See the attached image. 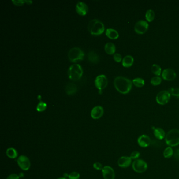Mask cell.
Here are the masks:
<instances>
[{"label":"cell","mask_w":179,"mask_h":179,"mask_svg":"<svg viewBox=\"0 0 179 179\" xmlns=\"http://www.w3.org/2000/svg\"><path fill=\"white\" fill-rule=\"evenodd\" d=\"M114 59L116 62L119 63L122 61V56L120 54H114Z\"/></svg>","instance_id":"obj_35"},{"label":"cell","mask_w":179,"mask_h":179,"mask_svg":"<svg viewBox=\"0 0 179 179\" xmlns=\"http://www.w3.org/2000/svg\"><path fill=\"white\" fill-rule=\"evenodd\" d=\"M14 4L16 5V6H22L23 4H24V3H26L28 4H30L32 3V1H12Z\"/></svg>","instance_id":"obj_32"},{"label":"cell","mask_w":179,"mask_h":179,"mask_svg":"<svg viewBox=\"0 0 179 179\" xmlns=\"http://www.w3.org/2000/svg\"><path fill=\"white\" fill-rule=\"evenodd\" d=\"M169 92L172 96L179 97V88H171L169 89Z\"/></svg>","instance_id":"obj_31"},{"label":"cell","mask_w":179,"mask_h":179,"mask_svg":"<svg viewBox=\"0 0 179 179\" xmlns=\"http://www.w3.org/2000/svg\"><path fill=\"white\" fill-rule=\"evenodd\" d=\"M155 12L152 9H148L147 11L146 12V19L147 21L149 22H151L155 19Z\"/></svg>","instance_id":"obj_25"},{"label":"cell","mask_w":179,"mask_h":179,"mask_svg":"<svg viewBox=\"0 0 179 179\" xmlns=\"http://www.w3.org/2000/svg\"><path fill=\"white\" fill-rule=\"evenodd\" d=\"M17 164L23 170L28 171L31 166L30 160L25 155H21L17 159Z\"/></svg>","instance_id":"obj_10"},{"label":"cell","mask_w":179,"mask_h":179,"mask_svg":"<svg viewBox=\"0 0 179 179\" xmlns=\"http://www.w3.org/2000/svg\"><path fill=\"white\" fill-rule=\"evenodd\" d=\"M106 35L109 39H116L119 37V34L116 30L113 28H108L106 31Z\"/></svg>","instance_id":"obj_21"},{"label":"cell","mask_w":179,"mask_h":179,"mask_svg":"<svg viewBox=\"0 0 179 179\" xmlns=\"http://www.w3.org/2000/svg\"><path fill=\"white\" fill-rule=\"evenodd\" d=\"M114 84L117 91L122 94L129 93L132 86V82L131 80L121 76L117 77L114 79Z\"/></svg>","instance_id":"obj_1"},{"label":"cell","mask_w":179,"mask_h":179,"mask_svg":"<svg viewBox=\"0 0 179 179\" xmlns=\"http://www.w3.org/2000/svg\"><path fill=\"white\" fill-rule=\"evenodd\" d=\"M132 167L136 172L142 173L147 170L148 164L145 161L142 159H137L133 161Z\"/></svg>","instance_id":"obj_6"},{"label":"cell","mask_w":179,"mask_h":179,"mask_svg":"<svg viewBox=\"0 0 179 179\" xmlns=\"http://www.w3.org/2000/svg\"><path fill=\"white\" fill-rule=\"evenodd\" d=\"M139 146L145 148L148 147L151 144V140L148 135H142L139 136L137 140Z\"/></svg>","instance_id":"obj_12"},{"label":"cell","mask_w":179,"mask_h":179,"mask_svg":"<svg viewBox=\"0 0 179 179\" xmlns=\"http://www.w3.org/2000/svg\"><path fill=\"white\" fill-rule=\"evenodd\" d=\"M96 87L99 90V93H102V91L105 88L108 84V80L104 75H100L97 76L95 80Z\"/></svg>","instance_id":"obj_8"},{"label":"cell","mask_w":179,"mask_h":179,"mask_svg":"<svg viewBox=\"0 0 179 179\" xmlns=\"http://www.w3.org/2000/svg\"><path fill=\"white\" fill-rule=\"evenodd\" d=\"M140 156V152L139 151H135L132 152L131 153L130 157L131 158L132 160H137V159H138Z\"/></svg>","instance_id":"obj_33"},{"label":"cell","mask_w":179,"mask_h":179,"mask_svg":"<svg viewBox=\"0 0 179 179\" xmlns=\"http://www.w3.org/2000/svg\"><path fill=\"white\" fill-rule=\"evenodd\" d=\"M80 177V174L77 172H73L69 174V179H79Z\"/></svg>","instance_id":"obj_34"},{"label":"cell","mask_w":179,"mask_h":179,"mask_svg":"<svg viewBox=\"0 0 179 179\" xmlns=\"http://www.w3.org/2000/svg\"><path fill=\"white\" fill-rule=\"evenodd\" d=\"M88 30L91 35L98 36L103 33L105 26L101 21L97 19H94L89 21L88 24Z\"/></svg>","instance_id":"obj_2"},{"label":"cell","mask_w":179,"mask_h":179,"mask_svg":"<svg viewBox=\"0 0 179 179\" xmlns=\"http://www.w3.org/2000/svg\"><path fill=\"white\" fill-rule=\"evenodd\" d=\"M162 79L159 76H155L152 78L151 80V84L153 86H158L161 83Z\"/></svg>","instance_id":"obj_28"},{"label":"cell","mask_w":179,"mask_h":179,"mask_svg":"<svg viewBox=\"0 0 179 179\" xmlns=\"http://www.w3.org/2000/svg\"><path fill=\"white\" fill-rule=\"evenodd\" d=\"M165 141L166 144L170 147L179 145V130L173 129L168 131L165 137Z\"/></svg>","instance_id":"obj_3"},{"label":"cell","mask_w":179,"mask_h":179,"mask_svg":"<svg viewBox=\"0 0 179 179\" xmlns=\"http://www.w3.org/2000/svg\"><path fill=\"white\" fill-rule=\"evenodd\" d=\"M103 114V108L100 106L95 107L91 111V116L94 119H98L101 118Z\"/></svg>","instance_id":"obj_15"},{"label":"cell","mask_w":179,"mask_h":179,"mask_svg":"<svg viewBox=\"0 0 179 179\" xmlns=\"http://www.w3.org/2000/svg\"><path fill=\"white\" fill-rule=\"evenodd\" d=\"M93 166L97 170H102L103 169V165L99 162L95 163L94 165H93Z\"/></svg>","instance_id":"obj_36"},{"label":"cell","mask_w":179,"mask_h":179,"mask_svg":"<svg viewBox=\"0 0 179 179\" xmlns=\"http://www.w3.org/2000/svg\"><path fill=\"white\" fill-rule=\"evenodd\" d=\"M20 177L19 175H17L16 174H12L9 175L6 179H19Z\"/></svg>","instance_id":"obj_38"},{"label":"cell","mask_w":179,"mask_h":179,"mask_svg":"<svg viewBox=\"0 0 179 179\" xmlns=\"http://www.w3.org/2000/svg\"><path fill=\"white\" fill-rule=\"evenodd\" d=\"M131 163H132V159L130 157L122 156L118 159V166L121 168H128L131 165Z\"/></svg>","instance_id":"obj_14"},{"label":"cell","mask_w":179,"mask_h":179,"mask_svg":"<svg viewBox=\"0 0 179 179\" xmlns=\"http://www.w3.org/2000/svg\"><path fill=\"white\" fill-rule=\"evenodd\" d=\"M171 97L170 92L168 91H161L156 96V102L161 105H164L168 103Z\"/></svg>","instance_id":"obj_7"},{"label":"cell","mask_w":179,"mask_h":179,"mask_svg":"<svg viewBox=\"0 0 179 179\" xmlns=\"http://www.w3.org/2000/svg\"><path fill=\"white\" fill-rule=\"evenodd\" d=\"M149 28L148 23L144 20L138 21L135 25V31L138 34H144L147 31Z\"/></svg>","instance_id":"obj_9"},{"label":"cell","mask_w":179,"mask_h":179,"mask_svg":"<svg viewBox=\"0 0 179 179\" xmlns=\"http://www.w3.org/2000/svg\"><path fill=\"white\" fill-rule=\"evenodd\" d=\"M134 58L131 55H127L122 59V64L123 66L126 68L130 67L133 65Z\"/></svg>","instance_id":"obj_18"},{"label":"cell","mask_w":179,"mask_h":179,"mask_svg":"<svg viewBox=\"0 0 179 179\" xmlns=\"http://www.w3.org/2000/svg\"><path fill=\"white\" fill-rule=\"evenodd\" d=\"M152 147L156 148H160L162 147V142H161V140H158V139H153L151 140V143Z\"/></svg>","instance_id":"obj_29"},{"label":"cell","mask_w":179,"mask_h":179,"mask_svg":"<svg viewBox=\"0 0 179 179\" xmlns=\"http://www.w3.org/2000/svg\"><path fill=\"white\" fill-rule=\"evenodd\" d=\"M23 176H24V175H23V173H21L19 175L20 177H22Z\"/></svg>","instance_id":"obj_39"},{"label":"cell","mask_w":179,"mask_h":179,"mask_svg":"<svg viewBox=\"0 0 179 179\" xmlns=\"http://www.w3.org/2000/svg\"><path fill=\"white\" fill-rule=\"evenodd\" d=\"M85 54L83 51L79 47H73L70 49L68 54L70 62L75 63L83 59Z\"/></svg>","instance_id":"obj_5"},{"label":"cell","mask_w":179,"mask_h":179,"mask_svg":"<svg viewBox=\"0 0 179 179\" xmlns=\"http://www.w3.org/2000/svg\"><path fill=\"white\" fill-rule=\"evenodd\" d=\"M88 59L91 63L97 64L99 61V57L96 53L94 51H91L88 54Z\"/></svg>","instance_id":"obj_19"},{"label":"cell","mask_w":179,"mask_h":179,"mask_svg":"<svg viewBox=\"0 0 179 179\" xmlns=\"http://www.w3.org/2000/svg\"><path fill=\"white\" fill-rule=\"evenodd\" d=\"M153 135L156 139L161 140L166 137V132L164 130L161 128H156L153 130Z\"/></svg>","instance_id":"obj_17"},{"label":"cell","mask_w":179,"mask_h":179,"mask_svg":"<svg viewBox=\"0 0 179 179\" xmlns=\"http://www.w3.org/2000/svg\"><path fill=\"white\" fill-rule=\"evenodd\" d=\"M46 107H47V105L46 103H45L44 102H40L37 105L36 110L39 112H42L46 109Z\"/></svg>","instance_id":"obj_30"},{"label":"cell","mask_w":179,"mask_h":179,"mask_svg":"<svg viewBox=\"0 0 179 179\" xmlns=\"http://www.w3.org/2000/svg\"><path fill=\"white\" fill-rule=\"evenodd\" d=\"M174 150L172 147H168L164 149L163 151V156L166 159H169L173 155Z\"/></svg>","instance_id":"obj_24"},{"label":"cell","mask_w":179,"mask_h":179,"mask_svg":"<svg viewBox=\"0 0 179 179\" xmlns=\"http://www.w3.org/2000/svg\"><path fill=\"white\" fill-rule=\"evenodd\" d=\"M151 71L156 76H160L161 74V68L159 65L153 64L151 67Z\"/></svg>","instance_id":"obj_27"},{"label":"cell","mask_w":179,"mask_h":179,"mask_svg":"<svg viewBox=\"0 0 179 179\" xmlns=\"http://www.w3.org/2000/svg\"><path fill=\"white\" fill-rule=\"evenodd\" d=\"M76 10L78 14L84 16L87 14V12L88 11V8L85 3L79 2L76 4Z\"/></svg>","instance_id":"obj_16"},{"label":"cell","mask_w":179,"mask_h":179,"mask_svg":"<svg viewBox=\"0 0 179 179\" xmlns=\"http://www.w3.org/2000/svg\"><path fill=\"white\" fill-rule=\"evenodd\" d=\"M57 179H67V178H65V177H59V178H58Z\"/></svg>","instance_id":"obj_40"},{"label":"cell","mask_w":179,"mask_h":179,"mask_svg":"<svg viewBox=\"0 0 179 179\" xmlns=\"http://www.w3.org/2000/svg\"><path fill=\"white\" fill-rule=\"evenodd\" d=\"M102 173L104 179H114L115 173L113 168L109 166L103 167Z\"/></svg>","instance_id":"obj_13"},{"label":"cell","mask_w":179,"mask_h":179,"mask_svg":"<svg viewBox=\"0 0 179 179\" xmlns=\"http://www.w3.org/2000/svg\"><path fill=\"white\" fill-rule=\"evenodd\" d=\"M163 79L167 81H172L177 77V74L172 69H165L162 73Z\"/></svg>","instance_id":"obj_11"},{"label":"cell","mask_w":179,"mask_h":179,"mask_svg":"<svg viewBox=\"0 0 179 179\" xmlns=\"http://www.w3.org/2000/svg\"><path fill=\"white\" fill-rule=\"evenodd\" d=\"M6 155L11 159H15L18 155L17 150L14 148H9L6 150Z\"/></svg>","instance_id":"obj_23"},{"label":"cell","mask_w":179,"mask_h":179,"mask_svg":"<svg viewBox=\"0 0 179 179\" xmlns=\"http://www.w3.org/2000/svg\"><path fill=\"white\" fill-rule=\"evenodd\" d=\"M105 50L108 54L113 55L116 52V46L112 43H107L105 46Z\"/></svg>","instance_id":"obj_22"},{"label":"cell","mask_w":179,"mask_h":179,"mask_svg":"<svg viewBox=\"0 0 179 179\" xmlns=\"http://www.w3.org/2000/svg\"><path fill=\"white\" fill-rule=\"evenodd\" d=\"M174 158L177 161H179V149H176L174 151Z\"/></svg>","instance_id":"obj_37"},{"label":"cell","mask_w":179,"mask_h":179,"mask_svg":"<svg viewBox=\"0 0 179 179\" xmlns=\"http://www.w3.org/2000/svg\"><path fill=\"white\" fill-rule=\"evenodd\" d=\"M83 74V70L81 68V66L77 64H74L71 65L68 70V75L70 80L76 81L80 80L82 77Z\"/></svg>","instance_id":"obj_4"},{"label":"cell","mask_w":179,"mask_h":179,"mask_svg":"<svg viewBox=\"0 0 179 179\" xmlns=\"http://www.w3.org/2000/svg\"><path fill=\"white\" fill-rule=\"evenodd\" d=\"M77 86L73 83H69L66 85L65 91L68 95H73L77 92Z\"/></svg>","instance_id":"obj_20"},{"label":"cell","mask_w":179,"mask_h":179,"mask_svg":"<svg viewBox=\"0 0 179 179\" xmlns=\"http://www.w3.org/2000/svg\"><path fill=\"white\" fill-rule=\"evenodd\" d=\"M132 83L135 86L137 87H142L145 84V82L144 79L141 78H136L132 80Z\"/></svg>","instance_id":"obj_26"}]
</instances>
